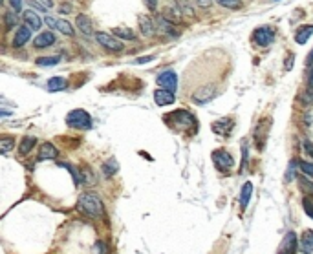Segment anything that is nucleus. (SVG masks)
I'll return each mask as SVG.
<instances>
[{"label": "nucleus", "instance_id": "1", "mask_svg": "<svg viewBox=\"0 0 313 254\" xmlns=\"http://www.w3.org/2000/svg\"><path fill=\"white\" fill-rule=\"evenodd\" d=\"M163 119H165V123H167L172 130H176V132H187V133H191V135H194V133H198L200 130L198 119H196L189 110H183V108L174 110V112L165 115Z\"/></svg>", "mask_w": 313, "mask_h": 254}, {"label": "nucleus", "instance_id": "2", "mask_svg": "<svg viewBox=\"0 0 313 254\" xmlns=\"http://www.w3.org/2000/svg\"><path fill=\"white\" fill-rule=\"evenodd\" d=\"M77 209L88 218H101L104 212V205L103 200L94 192H85L79 196L77 200Z\"/></svg>", "mask_w": 313, "mask_h": 254}, {"label": "nucleus", "instance_id": "3", "mask_svg": "<svg viewBox=\"0 0 313 254\" xmlns=\"http://www.w3.org/2000/svg\"><path fill=\"white\" fill-rule=\"evenodd\" d=\"M275 37H277V30L269 24L257 26L251 33V42L255 48H267L275 42Z\"/></svg>", "mask_w": 313, "mask_h": 254}, {"label": "nucleus", "instance_id": "4", "mask_svg": "<svg viewBox=\"0 0 313 254\" xmlns=\"http://www.w3.org/2000/svg\"><path fill=\"white\" fill-rule=\"evenodd\" d=\"M66 125L70 128H75V130H90L92 117L85 110H81V108L72 110V112L66 115Z\"/></svg>", "mask_w": 313, "mask_h": 254}, {"label": "nucleus", "instance_id": "5", "mask_svg": "<svg viewBox=\"0 0 313 254\" xmlns=\"http://www.w3.org/2000/svg\"><path fill=\"white\" fill-rule=\"evenodd\" d=\"M211 158H212V163H214V169H216L220 174H229V172L233 170V167H235V159H233V156H231L225 148L214 150L211 154Z\"/></svg>", "mask_w": 313, "mask_h": 254}, {"label": "nucleus", "instance_id": "6", "mask_svg": "<svg viewBox=\"0 0 313 254\" xmlns=\"http://www.w3.org/2000/svg\"><path fill=\"white\" fill-rule=\"evenodd\" d=\"M220 90H218L214 85H207V86H202L198 90H194V93L191 95L194 104H198V106H205L207 103H211L212 99H216Z\"/></svg>", "mask_w": 313, "mask_h": 254}, {"label": "nucleus", "instance_id": "7", "mask_svg": "<svg viewBox=\"0 0 313 254\" xmlns=\"http://www.w3.org/2000/svg\"><path fill=\"white\" fill-rule=\"evenodd\" d=\"M235 127H236V121L233 117H222V119H218L211 125L212 132L220 135V137H231V133L235 132Z\"/></svg>", "mask_w": 313, "mask_h": 254}, {"label": "nucleus", "instance_id": "8", "mask_svg": "<svg viewBox=\"0 0 313 254\" xmlns=\"http://www.w3.org/2000/svg\"><path fill=\"white\" fill-rule=\"evenodd\" d=\"M269 128H271V119H262V121L255 127V133H253V137H255V145H257V148L259 150H264L265 148V141H267V132H269Z\"/></svg>", "mask_w": 313, "mask_h": 254}, {"label": "nucleus", "instance_id": "9", "mask_svg": "<svg viewBox=\"0 0 313 254\" xmlns=\"http://www.w3.org/2000/svg\"><path fill=\"white\" fill-rule=\"evenodd\" d=\"M44 22L53 31H60L62 35L72 37L73 33H75V31H73V26L70 24L68 20H64V18H53V17H50V15H44Z\"/></svg>", "mask_w": 313, "mask_h": 254}, {"label": "nucleus", "instance_id": "10", "mask_svg": "<svg viewBox=\"0 0 313 254\" xmlns=\"http://www.w3.org/2000/svg\"><path fill=\"white\" fill-rule=\"evenodd\" d=\"M156 83L161 86V88H165V90H170V91L178 90V75H176V72H172V70H165V72L159 73L156 77Z\"/></svg>", "mask_w": 313, "mask_h": 254}, {"label": "nucleus", "instance_id": "11", "mask_svg": "<svg viewBox=\"0 0 313 254\" xmlns=\"http://www.w3.org/2000/svg\"><path fill=\"white\" fill-rule=\"evenodd\" d=\"M96 41L99 46L106 48L108 51H123V42L117 41V37H112L108 33H97Z\"/></svg>", "mask_w": 313, "mask_h": 254}, {"label": "nucleus", "instance_id": "12", "mask_svg": "<svg viewBox=\"0 0 313 254\" xmlns=\"http://www.w3.org/2000/svg\"><path fill=\"white\" fill-rule=\"evenodd\" d=\"M299 251V242H297V234L293 230L286 232L280 247H278V254H297Z\"/></svg>", "mask_w": 313, "mask_h": 254}, {"label": "nucleus", "instance_id": "13", "mask_svg": "<svg viewBox=\"0 0 313 254\" xmlns=\"http://www.w3.org/2000/svg\"><path fill=\"white\" fill-rule=\"evenodd\" d=\"M154 101H156L157 106H169V104H174L176 95H174V91L159 88V90L154 91Z\"/></svg>", "mask_w": 313, "mask_h": 254}, {"label": "nucleus", "instance_id": "14", "mask_svg": "<svg viewBox=\"0 0 313 254\" xmlns=\"http://www.w3.org/2000/svg\"><path fill=\"white\" fill-rule=\"evenodd\" d=\"M156 24H157V28H159V30L165 33V35L172 37V39H176V37L181 35V31L176 28V24H172V22H169V20H165L161 15H157V17H156Z\"/></svg>", "mask_w": 313, "mask_h": 254}, {"label": "nucleus", "instance_id": "15", "mask_svg": "<svg viewBox=\"0 0 313 254\" xmlns=\"http://www.w3.org/2000/svg\"><path fill=\"white\" fill-rule=\"evenodd\" d=\"M31 39V30L28 26H20L15 31V39H13V48H22L28 41Z\"/></svg>", "mask_w": 313, "mask_h": 254}, {"label": "nucleus", "instance_id": "16", "mask_svg": "<svg viewBox=\"0 0 313 254\" xmlns=\"http://www.w3.org/2000/svg\"><path fill=\"white\" fill-rule=\"evenodd\" d=\"M53 44H55L53 33H52V31H43V33L33 41V48L43 49V48H50V46H53Z\"/></svg>", "mask_w": 313, "mask_h": 254}, {"label": "nucleus", "instance_id": "17", "mask_svg": "<svg viewBox=\"0 0 313 254\" xmlns=\"http://www.w3.org/2000/svg\"><path fill=\"white\" fill-rule=\"evenodd\" d=\"M139 24V31H141V35L143 37H152L154 35V31H156V24H154V20L151 17H147V15H141L138 20Z\"/></svg>", "mask_w": 313, "mask_h": 254}, {"label": "nucleus", "instance_id": "18", "mask_svg": "<svg viewBox=\"0 0 313 254\" xmlns=\"http://www.w3.org/2000/svg\"><path fill=\"white\" fill-rule=\"evenodd\" d=\"M313 35V24H304V26H299L295 31V42L299 46L302 44H306L310 41V37Z\"/></svg>", "mask_w": 313, "mask_h": 254}, {"label": "nucleus", "instance_id": "19", "mask_svg": "<svg viewBox=\"0 0 313 254\" xmlns=\"http://www.w3.org/2000/svg\"><path fill=\"white\" fill-rule=\"evenodd\" d=\"M22 18H24L26 26L30 28L31 31L33 30H39L41 26H43V18L39 17L35 11H31V9H28V11H24V15H22Z\"/></svg>", "mask_w": 313, "mask_h": 254}, {"label": "nucleus", "instance_id": "20", "mask_svg": "<svg viewBox=\"0 0 313 254\" xmlns=\"http://www.w3.org/2000/svg\"><path fill=\"white\" fill-rule=\"evenodd\" d=\"M163 18H165V20H169V22H172V24H180L181 22V17H183V15H181V11L180 9H178V6H169V7H165V9H163V15H161Z\"/></svg>", "mask_w": 313, "mask_h": 254}, {"label": "nucleus", "instance_id": "21", "mask_svg": "<svg viewBox=\"0 0 313 254\" xmlns=\"http://www.w3.org/2000/svg\"><path fill=\"white\" fill-rule=\"evenodd\" d=\"M251 196H253V183L246 181L244 183V187H242V190H240V209L242 211H246L247 209Z\"/></svg>", "mask_w": 313, "mask_h": 254}, {"label": "nucleus", "instance_id": "22", "mask_svg": "<svg viewBox=\"0 0 313 254\" xmlns=\"http://www.w3.org/2000/svg\"><path fill=\"white\" fill-rule=\"evenodd\" d=\"M75 24H77V30L83 33V35H94V30H92V20L86 15H77L75 18Z\"/></svg>", "mask_w": 313, "mask_h": 254}, {"label": "nucleus", "instance_id": "23", "mask_svg": "<svg viewBox=\"0 0 313 254\" xmlns=\"http://www.w3.org/2000/svg\"><path fill=\"white\" fill-rule=\"evenodd\" d=\"M301 253L302 254H313V230H304L301 236Z\"/></svg>", "mask_w": 313, "mask_h": 254}, {"label": "nucleus", "instance_id": "24", "mask_svg": "<svg viewBox=\"0 0 313 254\" xmlns=\"http://www.w3.org/2000/svg\"><path fill=\"white\" fill-rule=\"evenodd\" d=\"M59 156V152L55 148L52 143H44L41 146V150H39V161H44V159H57Z\"/></svg>", "mask_w": 313, "mask_h": 254}, {"label": "nucleus", "instance_id": "25", "mask_svg": "<svg viewBox=\"0 0 313 254\" xmlns=\"http://www.w3.org/2000/svg\"><path fill=\"white\" fill-rule=\"evenodd\" d=\"M37 139L33 135H24L22 141H20V145H18V154L20 156H28L31 150H33V146H35Z\"/></svg>", "mask_w": 313, "mask_h": 254}, {"label": "nucleus", "instance_id": "26", "mask_svg": "<svg viewBox=\"0 0 313 254\" xmlns=\"http://www.w3.org/2000/svg\"><path fill=\"white\" fill-rule=\"evenodd\" d=\"M68 86V81L64 79V77H52V79H48V90L50 91H62L66 90Z\"/></svg>", "mask_w": 313, "mask_h": 254}, {"label": "nucleus", "instance_id": "27", "mask_svg": "<svg viewBox=\"0 0 313 254\" xmlns=\"http://www.w3.org/2000/svg\"><path fill=\"white\" fill-rule=\"evenodd\" d=\"M101 170H103V175H104L106 179H110V177H112L114 174H117L119 165H117V161H115V159H108L106 163H103Z\"/></svg>", "mask_w": 313, "mask_h": 254}, {"label": "nucleus", "instance_id": "28", "mask_svg": "<svg viewBox=\"0 0 313 254\" xmlns=\"http://www.w3.org/2000/svg\"><path fill=\"white\" fill-rule=\"evenodd\" d=\"M176 6L183 17H194V7L191 0H176Z\"/></svg>", "mask_w": 313, "mask_h": 254}, {"label": "nucleus", "instance_id": "29", "mask_svg": "<svg viewBox=\"0 0 313 254\" xmlns=\"http://www.w3.org/2000/svg\"><path fill=\"white\" fill-rule=\"evenodd\" d=\"M216 4H220L225 9H231V11H238L244 7V0H216Z\"/></svg>", "mask_w": 313, "mask_h": 254}, {"label": "nucleus", "instance_id": "30", "mask_svg": "<svg viewBox=\"0 0 313 254\" xmlns=\"http://www.w3.org/2000/svg\"><path fill=\"white\" fill-rule=\"evenodd\" d=\"M297 167H299V159H291L288 165V170H286V175H284V181L291 183L297 177Z\"/></svg>", "mask_w": 313, "mask_h": 254}, {"label": "nucleus", "instance_id": "31", "mask_svg": "<svg viewBox=\"0 0 313 254\" xmlns=\"http://www.w3.org/2000/svg\"><path fill=\"white\" fill-rule=\"evenodd\" d=\"M57 165H60V167H64V169L72 174V177H73V181H75V185H79V183L83 181V172L77 169V167H73V165H70V163H57Z\"/></svg>", "mask_w": 313, "mask_h": 254}, {"label": "nucleus", "instance_id": "32", "mask_svg": "<svg viewBox=\"0 0 313 254\" xmlns=\"http://www.w3.org/2000/svg\"><path fill=\"white\" fill-rule=\"evenodd\" d=\"M60 62V57L59 55H53V57H39L35 61V64L37 66H57Z\"/></svg>", "mask_w": 313, "mask_h": 254}, {"label": "nucleus", "instance_id": "33", "mask_svg": "<svg viewBox=\"0 0 313 254\" xmlns=\"http://www.w3.org/2000/svg\"><path fill=\"white\" fill-rule=\"evenodd\" d=\"M299 187H301V192H304L306 196H313V179L299 177Z\"/></svg>", "mask_w": 313, "mask_h": 254}, {"label": "nucleus", "instance_id": "34", "mask_svg": "<svg viewBox=\"0 0 313 254\" xmlns=\"http://www.w3.org/2000/svg\"><path fill=\"white\" fill-rule=\"evenodd\" d=\"M247 161H249V143L247 139L242 141V163H240V174L246 170L247 167Z\"/></svg>", "mask_w": 313, "mask_h": 254}, {"label": "nucleus", "instance_id": "35", "mask_svg": "<svg viewBox=\"0 0 313 254\" xmlns=\"http://www.w3.org/2000/svg\"><path fill=\"white\" fill-rule=\"evenodd\" d=\"M114 35L119 37V39H125V41H134L136 39V33L132 30H128V28H115Z\"/></svg>", "mask_w": 313, "mask_h": 254}, {"label": "nucleus", "instance_id": "36", "mask_svg": "<svg viewBox=\"0 0 313 254\" xmlns=\"http://www.w3.org/2000/svg\"><path fill=\"white\" fill-rule=\"evenodd\" d=\"M15 148V139L13 137H2L0 139V154H7Z\"/></svg>", "mask_w": 313, "mask_h": 254}, {"label": "nucleus", "instance_id": "37", "mask_svg": "<svg viewBox=\"0 0 313 254\" xmlns=\"http://www.w3.org/2000/svg\"><path fill=\"white\" fill-rule=\"evenodd\" d=\"M299 169L302 170V174L308 175L310 179H313V163H310V161H302V159H299Z\"/></svg>", "mask_w": 313, "mask_h": 254}, {"label": "nucleus", "instance_id": "38", "mask_svg": "<svg viewBox=\"0 0 313 254\" xmlns=\"http://www.w3.org/2000/svg\"><path fill=\"white\" fill-rule=\"evenodd\" d=\"M301 103L304 106H313V88H306L301 95Z\"/></svg>", "mask_w": 313, "mask_h": 254}, {"label": "nucleus", "instance_id": "39", "mask_svg": "<svg viewBox=\"0 0 313 254\" xmlns=\"http://www.w3.org/2000/svg\"><path fill=\"white\" fill-rule=\"evenodd\" d=\"M302 205H304V212L313 219V200L312 198H310V196H304V198H302Z\"/></svg>", "mask_w": 313, "mask_h": 254}, {"label": "nucleus", "instance_id": "40", "mask_svg": "<svg viewBox=\"0 0 313 254\" xmlns=\"http://www.w3.org/2000/svg\"><path fill=\"white\" fill-rule=\"evenodd\" d=\"M293 64H295V53L289 51V53L286 55V59H284V70H286V72L293 70Z\"/></svg>", "mask_w": 313, "mask_h": 254}, {"label": "nucleus", "instance_id": "41", "mask_svg": "<svg viewBox=\"0 0 313 254\" xmlns=\"http://www.w3.org/2000/svg\"><path fill=\"white\" fill-rule=\"evenodd\" d=\"M15 22H17V17H15V13H6V24H7V28H13L15 26Z\"/></svg>", "mask_w": 313, "mask_h": 254}, {"label": "nucleus", "instance_id": "42", "mask_svg": "<svg viewBox=\"0 0 313 254\" xmlns=\"http://www.w3.org/2000/svg\"><path fill=\"white\" fill-rule=\"evenodd\" d=\"M9 4H11L13 11L18 13L20 9H22V0H9Z\"/></svg>", "mask_w": 313, "mask_h": 254}, {"label": "nucleus", "instance_id": "43", "mask_svg": "<svg viewBox=\"0 0 313 254\" xmlns=\"http://www.w3.org/2000/svg\"><path fill=\"white\" fill-rule=\"evenodd\" d=\"M154 61V55H149V57H139V59H136L134 61V64H147V62Z\"/></svg>", "mask_w": 313, "mask_h": 254}, {"label": "nucleus", "instance_id": "44", "mask_svg": "<svg viewBox=\"0 0 313 254\" xmlns=\"http://www.w3.org/2000/svg\"><path fill=\"white\" fill-rule=\"evenodd\" d=\"M306 88H313V64L310 66V72H308L306 77Z\"/></svg>", "mask_w": 313, "mask_h": 254}, {"label": "nucleus", "instance_id": "45", "mask_svg": "<svg viewBox=\"0 0 313 254\" xmlns=\"http://www.w3.org/2000/svg\"><path fill=\"white\" fill-rule=\"evenodd\" d=\"M96 254H106V245L103 242H99L96 245Z\"/></svg>", "mask_w": 313, "mask_h": 254}, {"label": "nucleus", "instance_id": "46", "mask_svg": "<svg viewBox=\"0 0 313 254\" xmlns=\"http://www.w3.org/2000/svg\"><path fill=\"white\" fill-rule=\"evenodd\" d=\"M30 4H31L33 7H35V9H39V11L46 13V7H44L43 4H39V0H30Z\"/></svg>", "mask_w": 313, "mask_h": 254}, {"label": "nucleus", "instance_id": "47", "mask_svg": "<svg viewBox=\"0 0 313 254\" xmlns=\"http://www.w3.org/2000/svg\"><path fill=\"white\" fill-rule=\"evenodd\" d=\"M194 2H196L200 7H209V6H212V0H194Z\"/></svg>", "mask_w": 313, "mask_h": 254}, {"label": "nucleus", "instance_id": "48", "mask_svg": "<svg viewBox=\"0 0 313 254\" xmlns=\"http://www.w3.org/2000/svg\"><path fill=\"white\" fill-rule=\"evenodd\" d=\"M157 2H159V0H145V4H147V7H149V9H156Z\"/></svg>", "mask_w": 313, "mask_h": 254}, {"label": "nucleus", "instance_id": "49", "mask_svg": "<svg viewBox=\"0 0 313 254\" xmlns=\"http://www.w3.org/2000/svg\"><path fill=\"white\" fill-rule=\"evenodd\" d=\"M304 150H306L308 154L312 156V159H313V145L310 143V141H304Z\"/></svg>", "mask_w": 313, "mask_h": 254}, {"label": "nucleus", "instance_id": "50", "mask_svg": "<svg viewBox=\"0 0 313 254\" xmlns=\"http://www.w3.org/2000/svg\"><path fill=\"white\" fill-rule=\"evenodd\" d=\"M41 4H43L46 9H50V7H53V0H39Z\"/></svg>", "mask_w": 313, "mask_h": 254}, {"label": "nucleus", "instance_id": "51", "mask_svg": "<svg viewBox=\"0 0 313 254\" xmlns=\"http://www.w3.org/2000/svg\"><path fill=\"white\" fill-rule=\"evenodd\" d=\"M11 115V110H0V117H9Z\"/></svg>", "mask_w": 313, "mask_h": 254}, {"label": "nucleus", "instance_id": "52", "mask_svg": "<svg viewBox=\"0 0 313 254\" xmlns=\"http://www.w3.org/2000/svg\"><path fill=\"white\" fill-rule=\"evenodd\" d=\"M273 2H280V0H273Z\"/></svg>", "mask_w": 313, "mask_h": 254}, {"label": "nucleus", "instance_id": "53", "mask_svg": "<svg viewBox=\"0 0 313 254\" xmlns=\"http://www.w3.org/2000/svg\"><path fill=\"white\" fill-rule=\"evenodd\" d=\"M2 2H4V0H0V4H2Z\"/></svg>", "mask_w": 313, "mask_h": 254}]
</instances>
